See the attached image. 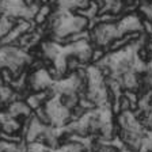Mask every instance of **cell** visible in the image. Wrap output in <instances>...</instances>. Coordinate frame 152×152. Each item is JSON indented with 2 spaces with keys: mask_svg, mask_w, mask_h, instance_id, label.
<instances>
[{
  "mask_svg": "<svg viewBox=\"0 0 152 152\" xmlns=\"http://www.w3.org/2000/svg\"><path fill=\"white\" fill-rule=\"evenodd\" d=\"M6 113L8 114V115H11V117L23 121L31 115L33 110L26 104V102L23 101V99H20V101L11 102V103L6 107Z\"/></svg>",
  "mask_w": 152,
  "mask_h": 152,
  "instance_id": "6da1fadb",
  "label": "cell"
},
{
  "mask_svg": "<svg viewBox=\"0 0 152 152\" xmlns=\"http://www.w3.org/2000/svg\"><path fill=\"white\" fill-rule=\"evenodd\" d=\"M16 19L18 18H14V16L8 15V14L0 15V38H4L14 27H15Z\"/></svg>",
  "mask_w": 152,
  "mask_h": 152,
  "instance_id": "7a4b0ae2",
  "label": "cell"
},
{
  "mask_svg": "<svg viewBox=\"0 0 152 152\" xmlns=\"http://www.w3.org/2000/svg\"><path fill=\"white\" fill-rule=\"evenodd\" d=\"M58 101L64 107L68 110H72L75 106L79 103V95L77 92H65V94H58Z\"/></svg>",
  "mask_w": 152,
  "mask_h": 152,
  "instance_id": "3957f363",
  "label": "cell"
},
{
  "mask_svg": "<svg viewBox=\"0 0 152 152\" xmlns=\"http://www.w3.org/2000/svg\"><path fill=\"white\" fill-rule=\"evenodd\" d=\"M33 114H34V117L37 118V120L39 121L41 124L50 126V115H49V113H48V110L45 109L44 104H42V106H39L38 109H35V110L33 111Z\"/></svg>",
  "mask_w": 152,
  "mask_h": 152,
  "instance_id": "277c9868",
  "label": "cell"
},
{
  "mask_svg": "<svg viewBox=\"0 0 152 152\" xmlns=\"http://www.w3.org/2000/svg\"><path fill=\"white\" fill-rule=\"evenodd\" d=\"M14 79H15V75L12 73V71L8 66L0 65V80L3 82V86H11Z\"/></svg>",
  "mask_w": 152,
  "mask_h": 152,
  "instance_id": "5b68a950",
  "label": "cell"
},
{
  "mask_svg": "<svg viewBox=\"0 0 152 152\" xmlns=\"http://www.w3.org/2000/svg\"><path fill=\"white\" fill-rule=\"evenodd\" d=\"M80 66H83V64L77 60V57L75 54H66V72H68V75L73 73Z\"/></svg>",
  "mask_w": 152,
  "mask_h": 152,
  "instance_id": "8992f818",
  "label": "cell"
},
{
  "mask_svg": "<svg viewBox=\"0 0 152 152\" xmlns=\"http://www.w3.org/2000/svg\"><path fill=\"white\" fill-rule=\"evenodd\" d=\"M107 54L106 49L102 46H92V52H91V64H96L98 61H101L104 56Z\"/></svg>",
  "mask_w": 152,
  "mask_h": 152,
  "instance_id": "52a82bcc",
  "label": "cell"
},
{
  "mask_svg": "<svg viewBox=\"0 0 152 152\" xmlns=\"http://www.w3.org/2000/svg\"><path fill=\"white\" fill-rule=\"evenodd\" d=\"M23 101L26 102V104H27V106H28L30 109H31L33 111H34L35 109H38L39 106H42V103L39 102V99L37 98L35 92H30V94H28L27 96H26V98L23 99Z\"/></svg>",
  "mask_w": 152,
  "mask_h": 152,
  "instance_id": "ba28073f",
  "label": "cell"
},
{
  "mask_svg": "<svg viewBox=\"0 0 152 152\" xmlns=\"http://www.w3.org/2000/svg\"><path fill=\"white\" fill-rule=\"evenodd\" d=\"M77 104H79L83 110L87 111V113H88V111H91V110H94V109H96L95 103L92 101H90L87 96H79V103H77Z\"/></svg>",
  "mask_w": 152,
  "mask_h": 152,
  "instance_id": "9c48e42d",
  "label": "cell"
},
{
  "mask_svg": "<svg viewBox=\"0 0 152 152\" xmlns=\"http://www.w3.org/2000/svg\"><path fill=\"white\" fill-rule=\"evenodd\" d=\"M48 147L42 142H38V141H33V142H28L27 144V151L26 152H46L48 151Z\"/></svg>",
  "mask_w": 152,
  "mask_h": 152,
  "instance_id": "30bf717a",
  "label": "cell"
},
{
  "mask_svg": "<svg viewBox=\"0 0 152 152\" xmlns=\"http://www.w3.org/2000/svg\"><path fill=\"white\" fill-rule=\"evenodd\" d=\"M118 152H134V151H133V149L130 148V147L128 145V144H125V142H124L122 145H121L120 148H118Z\"/></svg>",
  "mask_w": 152,
  "mask_h": 152,
  "instance_id": "8fae6325",
  "label": "cell"
},
{
  "mask_svg": "<svg viewBox=\"0 0 152 152\" xmlns=\"http://www.w3.org/2000/svg\"><path fill=\"white\" fill-rule=\"evenodd\" d=\"M34 1H37V0H22V3L25 4V6H30V4H33Z\"/></svg>",
  "mask_w": 152,
  "mask_h": 152,
  "instance_id": "7c38bea8",
  "label": "cell"
}]
</instances>
